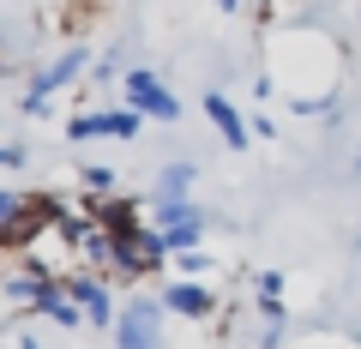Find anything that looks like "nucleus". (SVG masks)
Instances as JSON below:
<instances>
[{"instance_id":"423d86ee","label":"nucleus","mask_w":361,"mask_h":349,"mask_svg":"<svg viewBox=\"0 0 361 349\" xmlns=\"http://www.w3.org/2000/svg\"><path fill=\"white\" fill-rule=\"evenodd\" d=\"M157 301H163L169 319H187V325H211V319L223 313L217 289H211V283H193V277H169V283L157 289Z\"/></svg>"},{"instance_id":"20e7f679","label":"nucleus","mask_w":361,"mask_h":349,"mask_svg":"<svg viewBox=\"0 0 361 349\" xmlns=\"http://www.w3.org/2000/svg\"><path fill=\"white\" fill-rule=\"evenodd\" d=\"M66 145H90V139H115V145H133L145 133V115L139 109H85V115H66Z\"/></svg>"},{"instance_id":"1a4fd4ad","label":"nucleus","mask_w":361,"mask_h":349,"mask_svg":"<svg viewBox=\"0 0 361 349\" xmlns=\"http://www.w3.org/2000/svg\"><path fill=\"white\" fill-rule=\"evenodd\" d=\"M199 187V163H163L151 181V205H180V199H193Z\"/></svg>"},{"instance_id":"f257e3e1","label":"nucleus","mask_w":361,"mask_h":349,"mask_svg":"<svg viewBox=\"0 0 361 349\" xmlns=\"http://www.w3.org/2000/svg\"><path fill=\"white\" fill-rule=\"evenodd\" d=\"M85 73H90V49H85V42H73V49H61V54H54V61H49V66H42V73L25 85L18 109H25V115H49V103H54L61 91H73Z\"/></svg>"},{"instance_id":"5701e85b","label":"nucleus","mask_w":361,"mask_h":349,"mask_svg":"<svg viewBox=\"0 0 361 349\" xmlns=\"http://www.w3.org/2000/svg\"><path fill=\"white\" fill-rule=\"evenodd\" d=\"M0 37H6V25H0Z\"/></svg>"},{"instance_id":"0eeeda50","label":"nucleus","mask_w":361,"mask_h":349,"mask_svg":"<svg viewBox=\"0 0 361 349\" xmlns=\"http://www.w3.org/2000/svg\"><path fill=\"white\" fill-rule=\"evenodd\" d=\"M66 295L78 301V313H85V325H103V331H115V283L97 271H66Z\"/></svg>"},{"instance_id":"f3484780","label":"nucleus","mask_w":361,"mask_h":349,"mask_svg":"<svg viewBox=\"0 0 361 349\" xmlns=\"http://www.w3.org/2000/svg\"><path fill=\"white\" fill-rule=\"evenodd\" d=\"M25 163H30L25 145H0V169H25Z\"/></svg>"},{"instance_id":"39448f33","label":"nucleus","mask_w":361,"mask_h":349,"mask_svg":"<svg viewBox=\"0 0 361 349\" xmlns=\"http://www.w3.org/2000/svg\"><path fill=\"white\" fill-rule=\"evenodd\" d=\"M121 91H127V109H139L145 121H163V127L180 121V97L169 91L151 66H127V73H121Z\"/></svg>"},{"instance_id":"a211bd4d","label":"nucleus","mask_w":361,"mask_h":349,"mask_svg":"<svg viewBox=\"0 0 361 349\" xmlns=\"http://www.w3.org/2000/svg\"><path fill=\"white\" fill-rule=\"evenodd\" d=\"M18 205H25V193H13V187H0V223L13 217V211H18Z\"/></svg>"},{"instance_id":"412c9836","label":"nucleus","mask_w":361,"mask_h":349,"mask_svg":"<svg viewBox=\"0 0 361 349\" xmlns=\"http://www.w3.org/2000/svg\"><path fill=\"white\" fill-rule=\"evenodd\" d=\"M13 343H18V349H42V343H37V337H13Z\"/></svg>"},{"instance_id":"6ab92c4d","label":"nucleus","mask_w":361,"mask_h":349,"mask_svg":"<svg viewBox=\"0 0 361 349\" xmlns=\"http://www.w3.org/2000/svg\"><path fill=\"white\" fill-rule=\"evenodd\" d=\"M247 127H253L259 139H277V121H271V115H253V121H247Z\"/></svg>"},{"instance_id":"b1692460","label":"nucleus","mask_w":361,"mask_h":349,"mask_svg":"<svg viewBox=\"0 0 361 349\" xmlns=\"http://www.w3.org/2000/svg\"><path fill=\"white\" fill-rule=\"evenodd\" d=\"M355 169H361V157H355Z\"/></svg>"},{"instance_id":"4468645a","label":"nucleus","mask_w":361,"mask_h":349,"mask_svg":"<svg viewBox=\"0 0 361 349\" xmlns=\"http://www.w3.org/2000/svg\"><path fill=\"white\" fill-rule=\"evenodd\" d=\"M253 295L259 301H283V271H259L253 277Z\"/></svg>"},{"instance_id":"ddd939ff","label":"nucleus","mask_w":361,"mask_h":349,"mask_svg":"<svg viewBox=\"0 0 361 349\" xmlns=\"http://www.w3.org/2000/svg\"><path fill=\"white\" fill-rule=\"evenodd\" d=\"M175 271L199 283V277H211V271H217V259H205V247H193V253H175Z\"/></svg>"},{"instance_id":"f8f14e48","label":"nucleus","mask_w":361,"mask_h":349,"mask_svg":"<svg viewBox=\"0 0 361 349\" xmlns=\"http://www.w3.org/2000/svg\"><path fill=\"white\" fill-rule=\"evenodd\" d=\"M97 18H103V0H66L61 6V30H85V25H97Z\"/></svg>"},{"instance_id":"4be33fe9","label":"nucleus","mask_w":361,"mask_h":349,"mask_svg":"<svg viewBox=\"0 0 361 349\" xmlns=\"http://www.w3.org/2000/svg\"><path fill=\"white\" fill-rule=\"evenodd\" d=\"M0 73H6V54H0Z\"/></svg>"},{"instance_id":"9b49d317","label":"nucleus","mask_w":361,"mask_h":349,"mask_svg":"<svg viewBox=\"0 0 361 349\" xmlns=\"http://www.w3.org/2000/svg\"><path fill=\"white\" fill-rule=\"evenodd\" d=\"M78 187H85L90 199H115V193H121V169H109V163H85V169H78Z\"/></svg>"},{"instance_id":"aec40b11","label":"nucleus","mask_w":361,"mask_h":349,"mask_svg":"<svg viewBox=\"0 0 361 349\" xmlns=\"http://www.w3.org/2000/svg\"><path fill=\"white\" fill-rule=\"evenodd\" d=\"M211 6H217V13H241V0H211Z\"/></svg>"},{"instance_id":"6e6552de","label":"nucleus","mask_w":361,"mask_h":349,"mask_svg":"<svg viewBox=\"0 0 361 349\" xmlns=\"http://www.w3.org/2000/svg\"><path fill=\"white\" fill-rule=\"evenodd\" d=\"M205 121L217 127V139L229 145V151H247V145H253V127H247V115H241V109H235L223 91H205Z\"/></svg>"},{"instance_id":"7ed1b4c3","label":"nucleus","mask_w":361,"mask_h":349,"mask_svg":"<svg viewBox=\"0 0 361 349\" xmlns=\"http://www.w3.org/2000/svg\"><path fill=\"white\" fill-rule=\"evenodd\" d=\"M151 229L163 235L169 259H175V253H193V247H205V235H211V211L193 205V199H180V205H151Z\"/></svg>"},{"instance_id":"2eb2a0df","label":"nucleus","mask_w":361,"mask_h":349,"mask_svg":"<svg viewBox=\"0 0 361 349\" xmlns=\"http://www.w3.org/2000/svg\"><path fill=\"white\" fill-rule=\"evenodd\" d=\"M115 66H121V54H103V61L90 66V85H103V91H109V85H115Z\"/></svg>"},{"instance_id":"9d476101","label":"nucleus","mask_w":361,"mask_h":349,"mask_svg":"<svg viewBox=\"0 0 361 349\" xmlns=\"http://www.w3.org/2000/svg\"><path fill=\"white\" fill-rule=\"evenodd\" d=\"M37 319H49L54 331H78V325H85V313H78V301L66 295V277H61V283L49 289V301L37 307Z\"/></svg>"},{"instance_id":"f03ea898","label":"nucleus","mask_w":361,"mask_h":349,"mask_svg":"<svg viewBox=\"0 0 361 349\" xmlns=\"http://www.w3.org/2000/svg\"><path fill=\"white\" fill-rule=\"evenodd\" d=\"M115 349H169V313L157 295H133L115 319Z\"/></svg>"},{"instance_id":"dca6fc26","label":"nucleus","mask_w":361,"mask_h":349,"mask_svg":"<svg viewBox=\"0 0 361 349\" xmlns=\"http://www.w3.org/2000/svg\"><path fill=\"white\" fill-rule=\"evenodd\" d=\"M289 325H259V349H283Z\"/></svg>"}]
</instances>
